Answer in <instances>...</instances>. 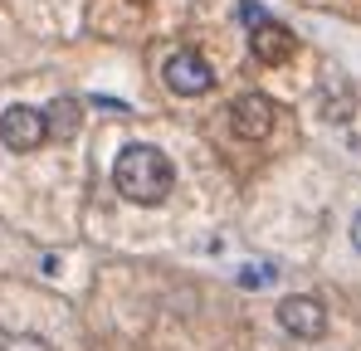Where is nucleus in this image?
Returning a JSON list of instances; mask_svg holds the SVG:
<instances>
[{"label":"nucleus","instance_id":"1","mask_svg":"<svg viewBox=\"0 0 361 351\" xmlns=\"http://www.w3.org/2000/svg\"><path fill=\"white\" fill-rule=\"evenodd\" d=\"M113 185L132 205H161L176 185V166L157 147H122L113 161Z\"/></svg>","mask_w":361,"mask_h":351},{"label":"nucleus","instance_id":"2","mask_svg":"<svg viewBox=\"0 0 361 351\" xmlns=\"http://www.w3.org/2000/svg\"><path fill=\"white\" fill-rule=\"evenodd\" d=\"M0 142L10 152H35L39 142H49V117L44 108H30V103H15L0 113Z\"/></svg>","mask_w":361,"mask_h":351},{"label":"nucleus","instance_id":"3","mask_svg":"<svg viewBox=\"0 0 361 351\" xmlns=\"http://www.w3.org/2000/svg\"><path fill=\"white\" fill-rule=\"evenodd\" d=\"M279 327H283L288 337H298V342H317V337L327 332V312H322V302H317V297L293 292V297H283V302H279Z\"/></svg>","mask_w":361,"mask_h":351},{"label":"nucleus","instance_id":"4","mask_svg":"<svg viewBox=\"0 0 361 351\" xmlns=\"http://www.w3.org/2000/svg\"><path fill=\"white\" fill-rule=\"evenodd\" d=\"M161 78H166V88L180 93V98H195V93H210V83H215V73H210V63L195 54V49H176V54L166 58V68H161Z\"/></svg>","mask_w":361,"mask_h":351},{"label":"nucleus","instance_id":"5","mask_svg":"<svg viewBox=\"0 0 361 351\" xmlns=\"http://www.w3.org/2000/svg\"><path fill=\"white\" fill-rule=\"evenodd\" d=\"M230 127H235V137H244V142H264V137L274 132V103H269L264 93H244V98H235Z\"/></svg>","mask_w":361,"mask_h":351},{"label":"nucleus","instance_id":"6","mask_svg":"<svg viewBox=\"0 0 361 351\" xmlns=\"http://www.w3.org/2000/svg\"><path fill=\"white\" fill-rule=\"evenodd\" d=\"M293 44H298L293 30H283V25L269 20V15H264L259 25H249V49H254L259 63H283V58L293 54Z\"/></svg>","mask_w":361,"mask_h":351},{"label":"nucleus","instance_id":"7","mask_svg":"<svg viewBox=\"0 0 361 351\" xmlns=\"http://www.w3.org/2000/svg\"><path fill=\"white\" fill-rule=\"evenodd\" d=\"M44 117H49V137H59V142L78 132V103H73V98L49 103V108H44Z\"/></svg>","mask_w":361,"mask_h":351},{"label":"nucleus","instance_id":"8","mask_svg":"<svg viewBox=\"0 0 361 351\" xmlns=\"http://www.w3.org/2000/svg\"><path fill=\"white\" fill-rule=\"evenodd\" d=\"M274 278H279V273H274L269 264H244V269H240V283H244V288H269Z\"/></svg>","mask_w":361,"mask_h":351},{"label":"nucleus","instance_id":"9","mask_svg":"<svg viewBox=\"0 0 361 351\" xmlns=\"http://www.w3.org/2000/svg\"><path fill=\"white\" fill-rule=\"evenodd\" d=\"M10 351H49V342H44V337H15Z\"/></svg>","mask_w":361,"mask_h":351},{"label":"nucleus","instance_id":"10","mask_svg":"<svg viewBox=\"0 0 361 351\" xmlns=\"http://www.w3.org/2000/svg\"><path fill=\"white\" fill-rule=\"evenodd\" d=\"M352 244H357V249H361V215H357V220H352Z\"/></svg>","mask_w":361,"mask_h":351},{"label":"nucleus","instance_id":"11","mask_svg":"<svg viewBox=\"0 0 361 351\" xmlns=\"http://www.w3.org/2000/svg\"><path fill=\"white\" fill-rule=\"evenodd\" d=\"M0 351H10V337H5V332H0Z\"/></svg>","mask_w":361,"mask_h":351}]
</instances>
